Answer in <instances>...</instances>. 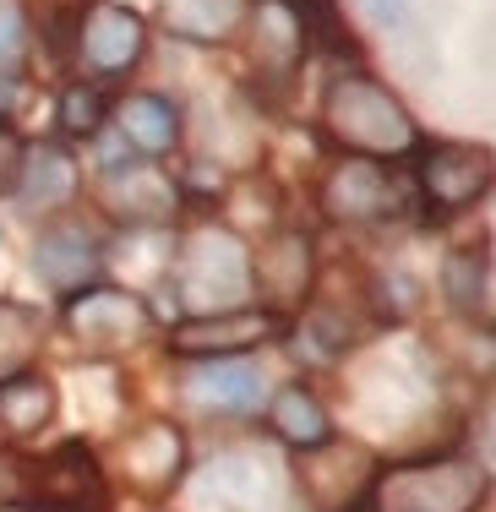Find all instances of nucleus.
<instances>
[{"mask_svg": "<svg viewBox=\"0 0 496 512\" xmlns=\"http://www.w3.org/2000/svg\"><path fill=\"white\" fill-rule=\"evenodd\" d=\"M197 502L208 512H268L273 507V469L251 453H229L202 469Z\"/></svg>", "mask_w": 496, "mask_h": 512, "instance_id": "nucleus-15", "label": "nucleus"}, {"mask_svg": "<svg viewBox=\"0 0 496 512\" xmlns=\"http://www.w3.org/2000/svg\"><path fill=\"white\" fill-rule=\"evenodd\" d=\"M284 333V322H278L273 311H213V316H186V322L169 333V349H175L180 360H229L240 355V349H257L268 344V338Z\"/></svg>", "mask_w": 496, "mask_h": 512, "instance_id": "nucleus-7", "label": "nucleus"}, {"mask_svg": "<svg viewBox=\"0 0 496 512\" xmlns=\"http://www.w3.org/2000/svg\"><path fill=\"white\" fill-rule=\"evenodd\" d=\"M486 502V463L469 458H426L377 474L382 512H475Z\"/></svg>", "mask_w": 496, "mask_h": 512, "instance_id": "nucleus-3", "label": "nucleus"}, {"mask_svg": "<svg viewBox=\"0 0 496 512\" xmlns=\"http://www.w3.org/2000/svg\"><path fill=\"white\" fill-rule=\"evenodd\" d=\"M115 126L142 158H159L180 142V115L169 99H159V93H131V99H120Z\"/></svg>", "mask_w": 496, "mask_h": 512, "instance_id": "nucleus-19", "label": "nucleus"}, {"mask_svg": "<svg viewBox=\"0 0 496 512\" xmlns=\"http://www.w3.org/2000/svg\"><path fill=\"white\" fill-rule=\"evenodd\" d=\"M311 289V246L300 235H273L268 246L251 256V295L262 300V311H273L284 322V311H295Z\"/></svg>", "mask_w": 496, "mask_h": 512, "instance_id": "nucleus-10", "label": "nucleus"}, {"mask_svg": "<svg viewBox=\"0 0 496 512\" xmlns=\"http://www.w3.org/2000/svg\"><path fill=\"white\" fill-rule=\"evenodd\" d=\"M22 153H28V142L17 137V131L0 120V197H17V180H22Z\"/></svg>", "mask_w": 496, "mask_h": 512, "instance_id": "nucleus-27", "label": "nucleus"}, {"mask_svg": "<svg viewBox=\"0 0 496 512\" xmlns=\"http://www.w3.org/2000/svg\"><path fill=\"white\" fill-rule=\"evenodd\" d=\"M22 480H28L39 512H104L110 507V480H104L93 447H82V442H60L55 453L28 463Z\"/></svg>", "mask_w": 496, "mask_h": 512, "instance_id": "nucleus-4", "label": "nucleus"}, {"mask_svg": "<svg viewBox=\"0 0 496 512\" xmlns=\"http://www.w3.org/2000/svg\"><path fill=\"white\" fill-rule=\"evenodd\" d=\"M486 186H491V153L486 148L442 142L420 164V191H426L431 213H458V207H469L475 197H486Z\"/></svg>", "mask_w": 496, "mask_h": 512, "instance_id": "nucleus-9", "label": "nucleus"}, {"mask_svg": "<svg viewBox=\"0 0 496 512\" xmlns=\"http://www.w3.org/2000/svg\"><path fill=\"white\" fill-rule=\"evenodd\" d=\"M28 55V17L17 0H0V71H17Z\"/></svg>", "mask_w": 496, "mask_h": 512, "instance_id": "nucleus-26", "label": "nucleus"}, {"mask_svg": "<svg viewBox=\"0 0 496 512\" xmlns=\"http://www.w3.org/2000/svg\"><path fill=\"white\" fill-rule=\"evenodd\" d=\"M377 6H382V11H398V0H377Z\"/></svg>", "mask_w": 496, "mask_h": 512, "instance_id": "nucleus-28", "label": "nucleus"}, {"mask_svg": "<svg viewBox=\"0 0 496 512\" xmlns=\"http://www.w3.org/2000/svg\"><path fill=\"white\" fill-rule=\"evenodd\" d=\"M268 425L295 447V453H311V447H322L333 436V420H328V409L317 404L311 387H284L268 404Z\"/></svg>", "mask_w": 496, "mask_h": 512, "instance_id": "nucleus-21", "label": "nucleus"}, {"mask_svg": "<svg viewBox=\"0 0 496 512\" xmlns=\"http://www.w3.org/2000/svg\"><path fill=\"white\" fill-rule=\"evenodd\" d=\"M289 11H295L306 44H322V50H333V55H360V39L344 22V6H338V0H289Z\"/></svg>", "mask_w": 496, "mask_h": 512, "instance_id": "nucleus-23", "label": "nucleus"}, {"mask_svg": "<svg viewBox=\"0 0 496 512\" xmlns=\"http://www.w3.org/2000/svg\"><path fill=\"white\" fill-rule=\"evenodd\" d=\"M17 197L33 207V213H50V207L77 197V164H71L66 148L55 142H39V148L22 153V180H17Z\"/></svg>", "mask_w": 496, "mask_h": 512, "instance_id": "nucleus-18", "label": "nucleus"}, {"mask_svg": "<svg viewBox=\"0 0 496 512\" xmlns=\"http://www.w3.org/2000/svg\"><path fill=\"white\" fill-rule=\"evenodd\" d=\"M447 295H453V306L464 316H480V322L491 327V262H486V251L458 256V262L447 267Z\"/></svg>", "mask_w": 496, "mask_h": 512, "instance_id": "nucleus-24", "label": "nucleus"}, {"mask_svg": "<svg viewBox=\"0 0 496 512\" xmlns=\"http://www.w3.org/2000/svg\"><path fill=\"white\" fill-rule=\"evenodd\" d=\"M300 491L317 512H355L377 491V453L328 436L322 447L300 453Z\"/></svg>", "mask_w": 496, "mask_h": 512, "instance_id": "nucleus-5", "label": "nucleus"}, {"mask_svg": "<svg viewBox=\"0 0 496 512\" xmlns=\"http://www.w3.org/2000/svg\"><path fill=\"white\" fill-rule=\"evenodd\" d=\"M322 120H328L333 137L355 158H366V164H377V158H404V153H415V142H420L415 115H409L377 77H366V71L333 82L328 104H322Z\"/></svg>", "mask_w": 496, "mask_h": 512, "instance_id": "nucleus-1", "label": "nucleus"}, {"mask_svg": "<svg viewBox=\"0 0 496 512\" xmlns=\"http://www.w3.org/2000/svg\"><path fill=\"white\" fill-rule=\"evenodd\" d=\"M148 50V28L131 6H115V0H93L77 17V55L88 60L99 77H120L131 71Z\"/></svg>", "mask_w": 496, "mask_h": 512, "instance_id": "nucleus-8", "label": "nucleus"}, {"mask_svg": "<svg viewBox=\"0 0 496 512\" xmlns=\"http://www.w3.org/2000/svg\"><path fill=\"white\" fill-rule=\"evenodd\" d=\"M393 202H398L393 180H387L377 164H366V158L338 164L333 180L322 186V213H328L333 224H382V218L393 213Z\"/></svg>", "mask_w": 496, "mask_h": 512, "instance_id": "nucleus-11", "label": "nucleus"}, {"mask_svg": "<svg viewBox=\"0 0 496 512\" xmlns=\"http://www.w3.org/2000/svg\"><path fill=\"white\" fill-rule=\"evenodd\" d=\"M251 55H257L262 71L273 77H289L306 55V33H300L289 0H257L251 6Z\"/></svg>", "mask_w": 496, "mask_h": 512, "instance_id": "nucleus-17", "label": "nucleus"}, {"mask_svg": "<svg viewBox=\"0 0 496 512\" xmlns=\"http://www.w3.org/2000/svg\"><path fill=\"white\" fill-rule=\"evenodd\" d=\"M142 322H148V311H142V300L126 295V289L93 284V289H82V295H71V333L88 349L131 344V338L142 333Z\"/></svg>", "mask_w": 496, "mask_h": 512, "instance_id": "nucleus-12", "label": "nucleus"}, {"mask_svg": "<svg viewBox=\"0 0 496 512\" xmlns=\"http://www.w3.org/2000/svg\"><path fill=\"white\" fill-rule=\"evenodd\" d=\"M104 120H110V93H99V88H66L60 93V131H66V137H99Z\"/></svg>", "mask_w": 496, "mask_h": 512, "instance_id": "nucleus-25", "label": "nucleus"}, {"mask_svg": "<svg viewBox=\"0 0 496 512\" xmlns=\"http://www.w3.org/2000/svg\"><path fill=\"white\" fill-rule=\"evenodd\" d=\"M93 202L126 229H148L164 224L175 213V180L164 169H153L148 158H131V164H110L93 186Z\"/></svg>", "mask_w": 496, "mask_h": 512, "instance_id": "nucleus-6", "label": "nucleus"}, {"mask_svg": "<svg viewBox=\"0 0 496 512\" xmlns=\"http://www.w3.org/2000/svg\"><path fill=\"white\" fill-rule=\"evenodd\" d=\"M99 240L82 235V224H50L44 240L33 246V273L55 289V295H77V289H93L99 278Z\"/></svg>", "mask_w": 496, "mask_h": 512, "instance_id": "nucleus-14", "label": "nucleus"}, {"mask_svg": "<svg viewBox=\"0 0 496 512\" xmlns=\"http://www.w3.org/2000/svg\"><path fill=\"white\" fill-rule=\"evenodd\" d=\"M175 295L191 316L240 311V300L251 295V251L229 229L186 235L175 256Z\"/></svg>", "mask_w": 496, "mask_h": 512, "instance_id": "nucleus-2", "label": "nucleus"}, {"mask_svg": "<svg viewBox=\"0 0 496 512\" xmlns=\"http://www.w3.org/2000/svg\"><path fill=\"white\" fill-rule=\"evenodd\" d=\"M262 393H268V382H262V365L251 360H208L191 371V398L213 414H251Z\"/></svg>", "mask_w": 496, "mask_h": 512, "instance_id": "nucleus-16", "label": "nucleus"}, {"mask_svg": "<svg viewBox=\"0 0 496 512\" xmlns=\"http://www.w3.org/2000/svg\"><path fill=\"white\" fill-rule=\"evenodd\" d=\"M60 414V398H55V382L50 376H11L0 382V431L6 436H39L44 425H55Z\"/></svg>", "mask_w": 496, "mask_h": 512, "instance_id": "nucleus-20", "label": "nucleus"}, {"mask_svg": "<svg viewBox=\"0 0 496 512\" xmlns=\"http://www.w3.org/2000/svg\"><path fill=\"white\" fill-rule=\"evenodd\" d=\"M39 344H44L39 311L22 306V300H0V382L28 376V365L39 360Z\"/></svg>", "mask_w": 496, "mask_h": 512, "instance_id": "nucleus-22", "label": "nucleus"}, {"mask_svg": "<svg viewBox=\"0 0 496 512\" xmlns=\"http://www.w3.org/2000/svg\"><path fill=\"white\" fill-rule=\"evenodd\" d=\"M186 469V436L169 420H148L120 442V474L137 491H169Z\"/></svg>", "mask_w": 496, "mask_h": 512, "instance_id": "nucleus-13", "label": "nucleus"}]
</instances>
